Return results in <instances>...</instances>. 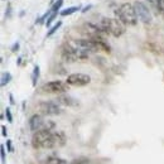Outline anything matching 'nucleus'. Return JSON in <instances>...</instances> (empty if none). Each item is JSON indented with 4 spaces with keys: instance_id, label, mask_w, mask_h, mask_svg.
I'll return each mask as SVG.
<instances>
[{
    "instance_id": "f257e3e1",
    "label": "nucleus",
    "mask_w": 164,
    "mask_h": 164,
    "mask_svg": "<svg viewBox=\"0 0 164 164\" xmlns=\"http://www.w3.org/2000/svg\"><path fill=\"white\" fill-rule=\"evenodd\" d=\"M66 135L62 131H52L42 129L35 131L32 136V145L34 149H53L65 145Z\"/></svg>"
},
{
    "instance_id": "f03ea898",
    "label": "nucleus",
    "mask_w": 164,
    "mask_h": 164,
    "mask_svg": "<svg viewBox=\"0 0 164 164\" xmlns=\"http://www.w3.org/2000/svg\"><path fill=\"white\" fill-rule=\"evenodd\" d=\"M100 27L104 29L106 34H111L116 38L121 37L126 30V25L119 18H102Z\"/></svg>"
},
{
    "instance_id": "7ed1b4c3",
    "label": "nucleus",
    "mask_w": 164,
    "mask_h": 164,
    "mask_svg": "<svg viewBox=\"0 0 164 164\" xmlns=\"http://www.w3.org/2000/svg\"><path fill=\"white\" fill-rule=\"evenodd\" d=\"M116 15L121 22L128 27H135L138 23V19H139L136 15V12H135L134 4H130V3L121 4L116 10Z\"/></svg>"
},
{
    "instance_id": "20e7f679",
    "label": "nucleus",
    "mask_w": 164,
    "mask_h": 164,
    "mask_svg": "<svg viewBox=\"0 0 164 164\" xmlns=\"http://www.w3.org/2000/svg\"><path fill=\"white\" fill-rule=\"evenodd\" d=\"M62 58L67 62H76V61H86L88 59V52L81 49L72 43H66L62 47Z\"/></svg>"
},
{
    "instance_id": "39448f33",
    "label": "nucleus",
    "mask_w": 164,
    "mask_h": 164,
    "mask_svg": "<svg viewBox=\"0 0 164 164\" xmlns=\"http://www.w3.org/2000/svg\"><path fill=\"white\" fill-rule=\"evenodd\" d=\"M82 33L87 35V38L90 39H104V35H106V33L100 27V24L97 25L92 23H85L82 25Z\"/></svg>"
},
{
    "instance_id": "423d86ee",
    "label": "nucleus",
    "mask_w": 164,
    "mask_h": 164,
    "mask_svg": "<svg viewBox=\"0 0 164 164\" xmlns=\"http://www.w3.org/2000/svg\"><path fill=\"white\" fill-rule=\"evenodd\" d=\"M68 90V84L62 81H49L42 86V91L46 94H65Z\"/></svg>"
},
{
    "instance_id": "0eeeda50",
    "label": "nucleus",
    "mask_w": 164,
    "mask_h": 164,
    "mask_svg": "<svg viewBox=\"0 0 164 164\" xmlns=\"http://www.w3.org/2000/svg\"><path fill=\"white\" fill-rule=\"evenodd\" d=\"M39 111L43 115H59L62 114V107L57 101H42L38 105Z\"/></svg>"
},
{
    "instance_id": "6e6552de",
    "label": "nucleus",
    "mask_w": 164,
    "mask_h": 164,
    "mask_svg": "<svg viewBox=\"0 0 164 164\" xmlns=\"http://www.w3.org/2000/svg\"><path fill=\"white\" fill-rule=\"evenodd\" d=\"M134 8H135V12L136 15L139 18L140 22H143L144 24H150L151 20H153V15L150 13V10L148 8V5L143 2H135L134 3Z\"/></svg>"
},
{
    "instance_id": "1a4fd4ad",
    "label": "nucleus",
    "mask_w": 164,
    "mask_h": 164,
    "mask_svg": "<svg viewBox=\"0 0 164 164\" xmlns=\"http://www.w3.org/2000/svg\"><path fill=\"white\" fill-rule=\"evenodd\" d=\"M66 82L69 86H77V87H82L86 86L91 82V77L86 73H72L69 75L66 80Z\"/></svg>"
},
{
    "instance_id": "9d476101",
    "label": "nucleus",
    "mask_w": 164,
    "mask_h": 164,
    "mask_svg": "<svg viewBox=\"0 0 164 164\" xmlns=\"http://www.w3.org/2000/svg\"><path fill=\"white\" fill-rule=\"evenodd\" d=\"M47 121L48 120H44L40 115L38 114H34L30 116L29 119V128L32 131H38V130H42V129H46L47 128Z\"/></svg>"
},
{
    "instance_id": "9b49d317",
    "label": "nucleus",
    "mask_w": 164,
    "mask_h": 164,
    "mask_svg": "<svg viewBox=\"0 0 164 164\" xmlns=\"http://www.w3.org/2000/svg\"><path fill=\"white\" fill-rule=\"evenodd\" d=\"M57 102L59 105H63V106H68V107H77L80 105V102L72 97L69 95H66V94H62L57 97Z\"/></svg>"
},
{
    "instance_id": "f8f14e48",
    "label": "nucleus",
    "mask_w": 164,
    "mask_h": 164,
    "mask_svg": "<svg viewBox=\"0 0 164 164\" xmlns=\"http://www.w3.org/2000/svg\"><path fill=\"white\" fill-rule=\"evenodd\" d=\"M80 9H82L81 5L69 6V8H66V9H63V10H61V12H59V15H61V17H68V15H71V14H73V13L78 12Z\"/></svg>"
},
{
    "instance_id": "ddd939ff",
    "label": "nucleus",
    "mask_w": 164,
    "mask_h": 164,
    "mask_svg": "<svg viewBox=\"0 0 164 164\" xmlns=\"http://www.w3.org/2000/svg\"><path fill=\"white\" fill-rule=\"evenodd\" d=\"M46 164H67V160L59 158V157H49Z\"/></svg>"
},
{
    "instance_id": "4468645a",
    "label": "nucleus",
    "mask_w": 164,
    "mask_h": 164,
    "mask_svg": "<svg viewBox=\"0 0 164 164\" xmlns=\"http://www.w3.org/2000/svg\"><path fill=\"white\" fill-rule=\"evenodd\" d=\"M10 80H12V75H10L9 72H4V73L2 75V82H0L2 87L6 86V85L9 84V82H10Z\"/></svg>"
},
{
    "instance_id": "2eb2a0df",
    "label": "nucleus",
    "mask_w": 164,
    "mask_h": 164,
    "mask_svg": "<svg viewBox=\"0 0 164 164\" xmlns=\"http://www.w3.org/2000/svg\"><path fill=\"white\" fill-rule=\"evenodd\" d=\"M38 78H39V66L35 65L34 68H33V75H32V85H33V86L37 85Z\"/></svg>"
},
{
    "instance_id": "dca6fc26",
    "label": "nucleus",
    "mask_w": 164,
    "mask_h": 164,
    "mask_svg": "<svg viewBox=\"0 0 164 164\" xmlns=\"http://www.w3.org/2000/svg\"><path fill=\"white\" fill-rule=\"evenodd\" d=\"M61 25H62V22H57L52 28H49V30L47 32V37H52V35L57 32V30L61 28Z\"/></svg>"
},
{
    "instance_id": "f3484780",
    "label": "nucleus",
    "mask_w": 164,
    "mask_h": 164,
    "mask_svg": "<svg viewBox=\"0 0 164 164\" xmlns=\"http://www.w3.org/2000/svg\"><path fill=\"white\" fill-rule=\"evenodd\" d=\"M63 2L65 0H56V2L52 4V12H59V9L62 8V5H63Z\"/></svg>"
},
{
    "instance_id": "a211bd4d",
    "label": "nucleus",
    "mask_w": 164,
    "mask_h": 164,
    "mask_svg": "<svg viewBox=\"0 0 164 164\" xmlns=\"http://www.w3.org/2000/svg\"><path fill=\"white\" fill-rule=\"evenodd\" d=\"M57 15H58V12H52L50 13V15L48 17V19H47V22H46V27H50V24L53 23V20L57 18Z\"/></svg>"
},
{
    "instance_id": "6ab92c4d",
    "label": "nucleus",
    "mask_w": 164,
    "mask_h": 164,
    "mask_svg": "<svg viewBox=\"0 0 164 164\" xmlns=\"http://www.w3.org/2000/svg\"><path fill=\"white\" fill-rule=\"evenodd\" d=\"M67 164H88V159H75Z\"/></svg>"
},
{
    "instance_id": "aec40b11",
    "label": "nucleus",
    "mask_w": 164,
    "mask_h": 164,
    "mask_svg": "<svg viewBox=\"0 0 164 164\" xmlns=\"http://www.w3.org/2000/svg\"><path fill=\"white\" fill-rule=\"evenodd\" d=\"M157 5H158V10L164 15V0H157Z\"/></svg>"
},
{
    "instance_id": "412c9836",
    "label": "nucleus",
    "mask_w": 164,
    "mask_h": 164,
    "mask_svg": "<svg viewBox=\"0 0 164 164\" xmlns=\"http://www.w3.org/2000/svg\"><path fill=\"white\" fill-rule=\"evenodd\" d=\"M5 115H6V119L9 122H13V115H12V111H10L9 107L5 109Z\"/></svg>"
},
{
    "instance_id": "4be33fe9",
    "label": "nucleus",
    "mask_w": 164,
    "mask_h": 164,
    "mask_svg": "<svg viewBox=\"0 0 164 164\" xmlns=\"http://www.w3.org/2000/svg\"><path fill=\"white\" fill-rule=\"evenodd\" d=\"M0 155H2V163H5V147H0Z\"/></svg>"
},
{
    "instance_id": "5701e85b",
    "label": "nucleus",
    "mask_w": 164,
    "mask_h": 164,
    "mask_svg": "<svg viewBox=\"0 0 164 164\" xmlns=\"http://www.w3.org/2000/svg\"><path fill=\"white\" fill-rule=\"evenodd\" d=\"M147 3L151 6V8H154L155 10H158V5H157V0H147Z\"/></svg>"
},
{
    "instance_id": "b1692460",
    "label": "nucleus",
    "mask_w": 164,
    "mask_h": 164,
    "mask_svg": "<svg viewBox=\"0 0 164 164\" xmlns=\"http://www.w3.org/2000/svg\"><path fill=\"white\" fill-rule=\"evenodd\" d=\"M6 147H8V150L12 153V151H14V149H13V145H12V140H6Z\"/></svg>"
},
{
    "instance_id": "393cba45",
    "label": "nucleus",
    "mask_w": 164,
    "mask_h": 164,
    "mask_svg": "<svg viewBox=\"0 0 164 164\" xmlns=\"http://www.w3.org/2000/svg\"><path fill=\"white\" fill-rule=\"evenodd\" d=\"M2 135H3L4 138H6V135H8V131H6V128H5L4 125H2Z\"/></svg>"
},
{
    "instance_id": "a878e982",
    "label": "nucleus",
    "mask_w": 164,
    "mask_h": 164,
    "mask_svg": "<svg viewBox=\"0 0 164 164\" xmlns=\"http://www.w3.org/2000/svg\"><path fill=\"white\" fill-rule=\"evenodd\" d=\"M88 9H91V5H88V6H86V8H84V9H82V13H86Z\"/></svg>"
},
{
    "instance_id": "bb28decb",
    "label": "nucleus",
    "mask_w": 164,
    "mask_h": 164,
    "mask_svg": "<svg viewBox=\"0 0 164 164\" xmlns=\"http://www.w3.org/2000/svg\"><path fill=\"white\" fill-rule=\"evenodd\" d=\"M18 48H19V44H18V43H15V44H14V47H13V52L18 50Z\"/></svg>"
},
{
    "instance_id": "cd10ccee",
    "label": "nucleus",
    "mask_w": 164,
    "mask_h": 164,
    "mask_svg": "<svg viewBox=\"0 0 164 164\" xmlns=\"http://www.w3.org/2000/svg\"><path fill=\"white\" fill-rule=\"evenodd\" d=\"M10 102H12V104H14V100H13V96L10 95Z\"/></svg>"
},
{
    "instance_id": "c85d7f7f",
    "label": "nucleus",
    "mask_w": 164,
    "mask_h": 164,
    "mask_svg": "<svg viewBox=\"0 0 164 164\" xmlns=\"http://www.w3.org/2000/svg\"><path fill=\"white\" fill-rule=\"evenodd\" d=\"M54 2H56V0H50V4H53Z\"/></svg>"
}]
</instances>
